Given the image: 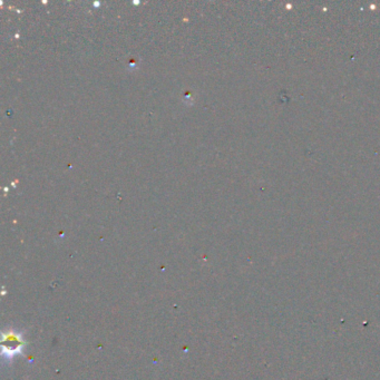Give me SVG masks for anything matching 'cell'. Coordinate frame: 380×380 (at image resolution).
<instances>
[{
    "label": "cell",
    "instance_id": "6da1fadb",
    "mask_svg": "<svg viewBox=\"0 0 380 380\" xmlns=\"http://www.w3.org/2000/svg\"><path fill=\"white\" fill-rule=\"evenodd\" d=\"M25 342L21 340V337L17 332L3 333L2 339V355L7 357V359H11L18 353L21 352Z\"/></svg>",
    "mask_w": 380,
    "mask_h": 380
}]
</instances>
